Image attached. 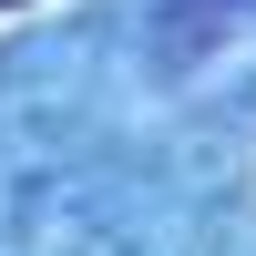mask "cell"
<instances>
[{"label":"cell","instance_id":"obj_1","mask_svg":"<svg viewBox=\"0 0 256 256\" xmlns=\"http://www.w3.org/2000/svg\"><path fill=\"white\" fill-rule=\"evenodd\" d=\"M0 10H20V0H0Z\"/></svg>","mask_w":256,"mask_h":256}]
</instances>
